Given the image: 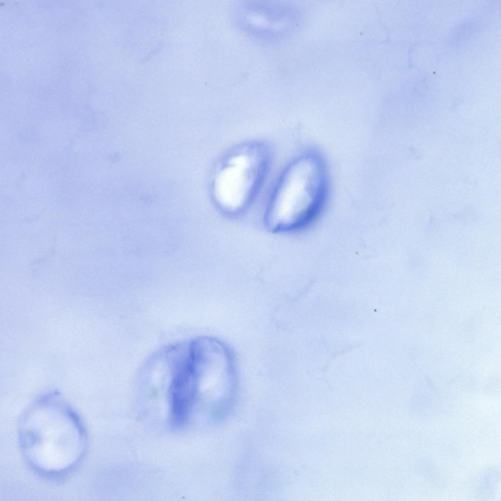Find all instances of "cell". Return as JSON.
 Wrapping results in <instances>:
<instances>
[{"instance_id":"obj_3","label":"cell","mask_w":501,"mask_h":501,"mask_svg":"<svg viewBox=\"0 0 501 501\" xmlns=\"http://www.w3.org/2000/svg\"><path fill=\"white\" fill-rule=\"evenodd\" d=\"M188 364L187 352L175 364L169 389L170 418L175 427L186 422L197 399Z\"/></svg>"},{"instance_id":"obj_1","label":"cell","mask_w":501,"mask_h":501,"mask_svg":"<svg viewBox=\"0 0 501 501\" xmlns=\"http://www.w3.org/2000/svg\"><path fill=\"white\" fill-rule=\"evenodd\" d=\"M18 432L20 446L28 462L48 476L73 468L87 446L81 420L58 393L45 395L32 403L22 415Z\"/></svg>"},{"instance_id":"obj_2","label":"cell","mask_w":501,"mask_h":501,"mask_svg":"<svg viewBox=\"0 0 501 501\" xmlns=\"http://www.w3.org/2000/svg\"><path fill=\"white\" fill-rule=\"evenodd\" d=\"M322 178L321 168L316 159L307 158L298 161L270 209L268 220L271 228L293 229L311 219L321 200Z\"/></svg>"},{"instance_id":"obj_4","label":"cell","mask_w":501,"mask_h":501,"mask_svg":"<svg viewBox=\"0 0 501 501\" xmlns=\"http://www.w3.org/2000/svg\"><path fill=\"white\" fill-rule=\"evenodd\" d=\"M225 168L217 181L216 196L225 209L234 211L244 204L250 191L252 179L248 162L244 158Z\"/></svg>"}]
</instances>
